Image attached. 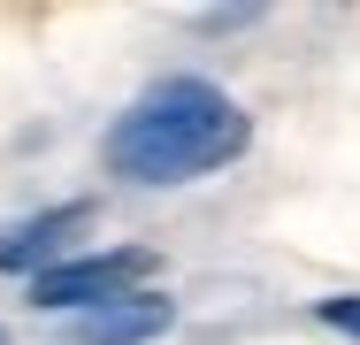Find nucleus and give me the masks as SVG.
<instances>
[{
    "mask_svg": "<svg viewBox=\"0 0 360 345\" xmlns=\"http://www.w3.org/2000/svg\"><path fill=\"white\" fill-rule=\"evenodd\" d=\"M245 138H253V123L222 84L169 77L146 100H131V115L108 131V169L131 184H192L222 161H238Z\"/></svg>",
    "mask_w": 360,
    "mask_h": 345,
    "instance_id": "f257e3e1",
    "label": "nucleus"
},
{
    "mask_svg": "<svg viewBox=\"0 0 360 345\" xmlns=\"http://www.w3.org/2000/svg\"><path fill=\"white\" fill-rule=\"evenodd\" d=\"M139 276H153V253H146V246L77 253V261H54L46 276H31V299H39V307H108V299H131Z\"/></svg>",
    "mask_w": 360,
    "mask_h": 345,
    "instance_id": "f03ea898",
    "label": "nucleus"
},
{
    "mask_svg": "<svg viewBox=\"0 0 360 345\" xmlns=\"http://www.w3.org/2000/svg\"><path fill=\"white\" fill-rule=\"evenodd\" d=\"M84 222H92V200H62V207H46V215H31V222H15V230L0 238V269L46 276V269H54V253L70 246Z\"/></svg>",
    "mask_w": 360,
    "mask_h": 345,
    "instance_id": "7ed1b4c3",
    "label": "nucleus"
},
{
    "mask_svg": "<svg viewBox=\"0 0 360 345\" xmlns=\"http://www.w3.org/2000/svg\"><path fill=\"white\" fill-rule=\"evenodd\" d=\"M169 330V299L131 291V299H108V307H84L77 315V345H146Z\"/></svg>",
    "mask_w": 360,
    "mask_h": 345,
    "instance_id": "20e7f679",
    "label": "nucleus"
},
{
    "mask_svg": "<svg viewBox=\"0 0 360 345\" xmlns=\"http://www.w3.org/2000/svg\"><path fill=\"white\" fill-rule=\"evenodd\" d=\"M322 322H330V330H345V338H360V291H345V299H322Z\"/></svg>",
    "mask_w": 360,
    "mask_h": 345,
    "instance_id": "39448f33",
    "label": "nucleus"
},
{
    "mask_svg": "<svg viewBox=\"0 0 360 345\" xmlns=\"http://www.w3.org/2000/svg\"><path fill=\"white\" fill-rule=\"evenodd\" d=\"M0 345H8V330H0Z\"/></svg>",
    "mask_w": 360,
    "mask_h": 345,
    "instance_id": "423d86ee",
    "label": "nucleus"
}]
</instances>
